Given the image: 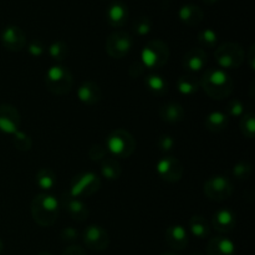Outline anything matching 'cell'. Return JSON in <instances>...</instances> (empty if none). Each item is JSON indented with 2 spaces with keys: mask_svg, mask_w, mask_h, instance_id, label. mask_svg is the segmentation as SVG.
I'll list each match as a JSON object with an SVG mask.
<instances>
[{
  "mask_svg": "<svg viewBox=\"0 0 255 255\" xmlns=\"http://www.w3.org/2000/svg\"><path fill=\"white\" fill-rule=\"evenodd\" d=\"M20 124L21 116L14 105H0V132L14 136L17 131H20Z\"/></svg>",
  "mask_w": 255,
  "mask_h": 255,
  "instance_id": "obj_12",
  "label": "cell"
},
{
  "mask_svg": "<svg viewBox=\"0 0 255 255\" xmlns=\"http://www.w3.org/2000/svg\"><path fill=\"white\" fill-rule=\"evenodd\" d=\"M157 147H158L159 152L167 154L174 149V147H176V139L171 134H162L157 139Z\"/></svg>",
  "mask_w": 255,
  "mask_h": 255,
  "instance_id": "obj_36",
  "label": "cell"
},
{
  "mask_svg": "<svg viewBox=\"0 0 255 255\" xmlns=\"http://www.w3.org/2000/svg\"><path fill=\"white\" fill-rule=\"evenodd\" d=\"M199 86L207 96L213 100H224L233 92L234 82L231 75L222 69H208L199 80Z\"/></svg>",
  "mask_w": 255,
  "mask_h": 255,
  "instance_id": "obj_1",
  "label": "cell"
},
{
  "mask_svg": "<svg viewBox=\"0 0 255 255\" xmlns=\"http://www.w3.org/2000/svg\"><path fill=\"white\" fill-rule=\"evenodd\" d=\"M136 139L128 131L117 128L105 141V148L114 158H128L136 151Z\"/></svg>",
  "mask_w": 255,
  "mask_h": 255,
  "instance_id": "obj_3",
  "label": "cell"
},
{
  "mask_svg": "<svg viewBox=\"0 0 255 255\" xmlns=\"http://www.w3.org/2000/svg\"><path fill=\"white\" fill-rule=\"evenodd\" d=\"M27 52H29L30 56L32 57H40L46 52V46H45L44 42L41 40H32L27 44Z\"/></svg>",
  "mask_w": 255,
  "mask_h": 255,
  "instance_id": "obj_37",
  "label": "cell"
},
{
  "mask_svg": "<svg viewBox=\"0 0 255 255\" xmlns=\"http://www.w3.org/2000/svg\"><path fill=\"white\" fill-rule=\"evenodd\" d=\"M156 172L162 181L167 183H177L183 177L184 169L179 159L176 157L166 156L157 162Z\"/></svg>",
  "mask_w": 255,
  "mask_h": 255,
  "instance_id": "obj_10",
  "label": "cell"
},
{
  "mask_svg": "<svg viewBox=\"0 0 255 255\" xmlns=\"http://www.w3.org/2000/svg\"><path fill=\"white\" fill-rule=\"evenodd\" d=\"M252 173H253V166L248 161L237 162L232 169V176L237 181H247V179L251 178Z\"/></svg>",
  "mask_w": 255,
  "mask_h": 255,
  "instance_id": "obj_31",
  "label": "cell"
},
{
  "mask_svg": "<svg viewBox=\"0 0 255 255\" xmlns=\"http://www.w3.org/2000/svg\"><path fill=\"white\" fill-rule=\"evenodd\" d=\"M87 154H89V158L91 159V161L99 162L106 158L107 151L106 148H105V146H101V144H92V146L90 147L89 153Z\"/></svg>",
  "mask_w": 255,
  "mask_h": 255,
  "instance_id": "obj_38",
  "label": "cell"
},
{
  "mask_svg": "<svg viewBox=\"0 0 255 255\" xmlns=\"http://www.w3.org/2000/svg\"><path fill=\"white\" fill-rule=\"evenodd\" d=\"M161 255H179V254L174 253V252H164V253H162Z\"/></svg>",
  "mask_w": 255,
  "mask_h": 255,
  "instance_id": "obj_44",
  "label": "cell"
},
{
  "mask_svg": "<svg viewBox=\"0 0 255 255\" xmlns=\"http://www.w3.org/2000/svg\"><path fill=\"white\" fill-rule=\"evenodd\" d=\"M61 206L64 207L65 211L69 213L74 221L77 222H85L90 216V209L86 204L82 202V199L74 198V197L69 196V194H64L62 197Z\"/></svg>",
  "mask_w": 255,
  "mask_h": 255,
  "instance_id": "obj_15",
  "label": "cell"
},
{
  "mask_svg": "<svg viewBox=\"0 0 255 255\" xmlns=\"http://www.w3.org/2000/svg\"><path fill=\"white\" fill-rule=\"evenodd\" d=\"M144 70L146 69H144V66L142 65L141 61H134L132 62L131 66H129L128 74L129 76L133 77V79H137V77H139L142 74H143Z\"/></svg>",
  "mask_w": 255,
  "mask_h": 255,
  "instance_id": "obj_40",
  "label": "cell"
},
{
  "mask_svg": "<svg viewBox=\"0 0 255 255\" xmlns=\"http://www.w3.org/2000/svg\"><path fill=\"white\" fill-rule=\"evenodd\" d=\"M203 192L209 201L221 203L231 198L233 193V184L229 181V178L217 174V176L209 177L204 182Z\"/></svg>",
  "mask_w": 255,
  "mask_h": 255,
  "instance_id": "obj_8",
  "label": "cell"
},
{
  "mask_svg": "<svg viewBox=\"0 0 255 255\" xmlns=\"http://www.w3.org/2000/svg\"><path fill=\"white\" fill-rule=\"evenodd\" d=\"M14 138H12V142H14V146L16 147L19 151L27 152L31 149L32 147V139L30 138V136H27L25 132L17 131L16 133L14 134Z\"/></svg>",
  "mask_w": 255,
  "mask_h": 255,
  "instance_id": "obj_34",
  "label": "cell"
},
{
  "mask_svg": "<svg viewBox=\"0 0 255 255\" xmlns=\"http://www.w3.org/2000/svg\"><path fill=\"white\" fill-rule=\"evenodd\" d=\"M229 117L227 116L226 112L222 111H212L208 114L204 120V126L207 131L212 133H221L228 127Z\"/></svg>",
  "mask_w": 255,
  "mask_h": 255,
  "instance_id": "obj_23",
  "label": "cell"
},
{
  "mask_svg": "<svg viewBox=\"0 0 255 255\" xmlns=\"http://www.w3.org/2000/svg\"><path fill=\"white\" fill-rule=\"evenodd\" d=\"M188 228L192 236L198 239H206L211 234V226L208 221L202 216H192L188 222Z\"/></svg>",
  "mask_w": 255,
  "mask_h": 255,
  "instance_id": "obj_25",
  "label": "cell"
},
{
  "mask_svg": "<svg viewBox=\"0 0 255 255\" xmlns=\"http://www.w3.org/2000/svg\"><path fill=\"white\" fill-rule=\"evenodd\" d=\"M246 51L237 42H224L217 47L214 59L222 70H234L243 65Z\"/></svg>",
  "mask_w": 255,
  "mask_h": 255,
  "instance_id": "obj_6",
  "label": "cell"
},
{
  "mask_svg": "<svg viewBox=\"0 0 255 255\" xmlns=\"http://www.w3.org/2000/svg\"><path fill=\"white\" fill-rule=\"evenodd\" d=\"M226 114L228 117H233V119H241V117L246 114L243 102H242L239 99L229 100L228 104H227V107H226Z\"/></svg>",
  "mask_w": 255,
  "mask_h": 255,
  "instance_id": "obj_33",
  "label": "cell"
},
{
  "mask_svg": "<svg viewBox=\"0 0 255 255\" xmlns=\"http://www.w3.org/2000/svg\"><path fill=\"white\" fill-rule=\"evenodd\" d=\"M2 249H4V243H2V241L0 239V254L2 253Z\"/></svg>",
  "mask_w": 255,
  "mask_h": 255,
  "instance_id": "obj_45",
  "label": "cell"
},
{
  "mask_svg": "<svg viewBox=\"0 0 255 255\" xmlns=\"http://www.w3.org/2000/svg\"><path fill=\"white\" fill-rule=\"evenodd\" d=\"M101 188V179L94 172H84L74 177L67 194L74 198H87L94 196Z\"/></svg>",
  "mask_w": 255,
  "mask_h": 255,
  "instance_id": "obj_7",
  "label": "cell"
},
{
  "mask_svg": "<svg viewBox=\"0 0 255 255\" xmlns=\"http://www.w3.org/2000/svg\"><path fill=\"white\" fill-rule=\"evenodd\" d=\"M132 47H133V39L128 32L122 30L110 34L105 44L107 55L116 60L124 59L131 52Z\"/></svg>",
  "mask_w": 255,
  "mask_h": 255,
  "instance_id": "obj_9",
  "label": "cell"
},
{
  "mask_svg": "<svg viewBox=\"0 0 255 255\" xmlns=\"http://www.w3.org/2000/svg\"><path fill=\"white\" fill-rule=\"evenodd\" d=\"M82 241L85 246L95 252H102L107 249L110 244V237L106 229L97 224H91L85 228L82 233Z\"/></svg>",
  "mask_w": 255,
  "mask_h": 255,
  "instance_id": "obj_11",
  "label": "cell"
},
{
  "mask_svg": "<svg viewBox=\"0 0 255 255\" xmlns=\"http://www.w3.org/2000/svg\"><path fill=\"white\" fill-rule=\"evenodd\" d=\"M47 52H49V56L55 61H64L69 56V46L64 41H54L47 47Z\"/></svg>",
  "mask_w": 255,
  "mask_h": 255,
  "instance_id": "obj_30",
  "label": "cell"
},
{
  "mask_svg": "<svg viewBox=\"0 0 255 255\" xmlns=\"http://www.w3.org/2000/svg\"><path fill=\"white\" fill-rule=\"evenodd\" d=\"M133 31L136 32L138 36H146L151 32L152 30V21L149 17L147 16H141L133 22V26H132Z\"/></svg>",
  "mask_w": 255,
  "mask_h": 255,
  "instance_id": "obj_35",
  "label": "cell"
},
{
  "mask_svg": "<svg viewBox=\"0 0 255 255\" xmlns=\"http://www.w3.org/2000/svg\"><path fill=\"white\" fill-rule=\"evenodd\" d=\"M244 60H247V62H248L249 69H251L252 71H254L255 70V45L254 44H252L251 46H249L248 51L246 52V56H244Z\"/></svg>",
  "mask_w": 255,
  "mask_h": 255,
  "instance_id": "obj_41",
  "label": "cell"
},
{
  "mask_svg": "<svg viewBox=\"0 0 255 255\" xmlns=\"http://www.w3.org/2000/svg\"><path fill=\"white\" fill-rule=\"evenodd\" d=\"M169 55V46L163 41V40L154 39L147 42L141 51V60L142 65L144 69L148 70H157L163 67L168 62Z\"/></svg>",
  "mask_w": 255,
  "mask_h": 255,
  "instance_id": "obj_4",
  "label": "cell"
},
{
  "mask_svg": "<svg viewBox=\"0 0 255 255\" xmlns=\"http://www.w3.org/2000/svg\"><path fill=\"white\" fill-rule=\"evenodd\" d=\"M31 217L40 227H51L60 214V203L52 194L40 193L31 202Z\"/></svg>",
  "mask_w": 255,
  "mask_h": 255,
  "instance_id": "obj_2",
  "label": "cell"
},
{
  "mask_svg": "<svg viewBox=\"0 0 255 255\" xmlns=\"http://www.w3.org/2000/svg\"><path fill=\"white\" fill-rule=\"evenodd\" d=\"M35 183H36V186L41 191H45L47 193V192L54 189V187L56 186V173L51 168H46V167L40 168L36 172V174H35Z\"/></svg>",
  "mask_w": 255,
  "mask_h": 255,
  "instance_id": "obj_24",
  "label": "cell"
},
{
  "mask_svg": "<svg viewBox=\"0 0 255 255\" xmlns=\"http://www.w3.org/2000/svg\"><path fill=\"white\" fill-rule=\"evenodd\" d=\"M122 168L120 162L114 157H106L101 161V174L107 181H117L121 177Z\"/></svg>",
  "mask_w": 255,
  "mask_h": 255,
  "instance_id": "obj_27",
  "label": "cell"
},
{
  "mask_svg": "<svg viewBox=\"0 0 255 255\" xmlns=\"http://www.w3.org/2000/svg\"><path fill=\"white\" fill-rule=\"evenodd\" d=\"M239 128H241L242 134L247 138L252 139L255 136V115L253 112H246L243 116L241 117V122H239Z\"/></svg>",
  "mask_w": 255,
  "mask_h": 255,
  "instance_id": "obj_29",
  "label": "cell"
},
{
  "mask_svg": "<svg viewBox=\"0 0 255 255\" xmlns=\"http://www.w3.org/2000/svg\"><path fill=\"white\" fill-rule=\"evenodd\" d=\"M128 16V7L121 1L111 2L107 6L106 11H105V17H106L107 24L111 27H116V29L126 25Z\"/></svg>",
  "mask_w": 255,
  "mask_h": 255,
  "instance_id": "obj_17",
  "label": "cell"
},
{
  "mask_svg": "<svg viewBox=\"0 0 255 255\" xmlns=\"http://www.w3.org/2000/svg\"><path fill=\"white\" fill-rule=\"evenodd\" d=\"M202 1H203L204 4H207V5H213V4H216L218 0H202Z\"/></svg>",
  "mask_w": 255,
  "mask_h": 255,
  "instance_id": "obj_43",
  "label": "cell"
},
{
  "mask_svg": "<svg viewBox=\"0 0 255 255\" xmlns=\"http://www.w3.org/2000/svg\"><path fill=\"white\" fill-rule=\"evenodd\" d=\"M45 85L51 94L62 96L71 91L74 79L67 67L62 65H52L45 74Z\"/></svg>",
  "mask_w": 255,
  "mask_h": 255,
  "instance_id": "obj_5",
  "label": "cell"
},
{
  "mask_svg": "<svg viewBox=\"0 0 255 255\" xmlns=\"http://www.w3.org/2000/svg\"><path fill=\"white\" fill-rule=\"evenodd\" d=\"M144 85L147 90L157 96H162L168 92V82L163 76L158 74H149L144 79Z\"/></svg>",
  "mask_w": 255,
  "mask_h": 255,
  "instance_id": "obj_26",
  "label": "cell"
},
{
  "mask_svg": "<svg viewBox=\"0 0 255 255\" xmlns=\"http://www.w3.org/2000/svg\"><path fill=\"white\" fill-rule=\"evenodd\" d=\"M236 244L224 236H217L207 244V255H236Z\"/></svg>",
  "mask_w": 255,
  "mask_h": 255,
  "instance_id": "obj_20",
  "label": "cell"
},
{
  "mask_svg": "<svg viewBox=\"0 0 255 255\" xmlns=\"http://www.w3.org/2000/svg\"><path fill=\"white\" fill-rule=\"evenodd\" d=\"M199 81L193 75H182L177 80V90L184 96H192L199 90Z\"/></svg>",
  "mask_w": 255,
  "mask_h": 255,
  "instance_id": "obj_28",
  "label": "cell"
},
{
  "mask_svg": "<svg viewBox=\"0 0 255 255\" xmlns=\"http://www.w3.org/2000/svg\"><path fill=\"white\" fill-rule=\"evenodd\" d=\"M212 226L221 234L231 233L237 226L236 212L228 207L219 208L218 211L214 212L213 218H212Z\"/></svg>",
  "mask_w": 255,
  "mask_h": 255,
  "instance_id": "obj_14",
  "label": "cell"
},
{
  "mask_svg": "<svg viewBox=\"0 0 255 255\" xmlns=\"http://www.w3.org/2000/svg\"><path fill=\"white\" fill-rule=\"evenodd\" d=\"M76 94L80 102H82L84 105H87V106L99 104L102 97L101 87L99 86V84L92 81V80H86V81L82 82L77 87Z\"/></svg>",
  "mask_w": 255,
  "mask_h": 255,
  "instance_id": "obj_16",
  "label": "cell"
},
{
  "mask_svg": "<svg viewBox=\"0 0 255 255\" xmlns=\"http://www.w3.org/2000/svg\"><path fill=\"white\" fill-rule=\"evenodd\" d=\"M178 17L184 25L189 27H194L199 25L203 20V10L193 4H184L179 7Z\"/></svg>",
  "mask_w": 255,
  "mask_h": 255,
  "instance_id": "obj_21",
  "label": "cell"
},
{
  "mask_svg": "<svg viewBox=\"0 0 255 255\" xmlns=\"http://www.w3.org/2000/svg\"><path fill=\"white\" fill-rule=\"evenodd\" d=\"M189 255H204V254L201 253V252H193V253H191Z\"/></svg>",
  "mask_w": 255,
  "mask_h": 255,
  "instance_id": "obj_47",
  "label": "cell"
},
{
  "mask_svg": "<svg viewBox=\"0 0 255 255\" xmlns=\"http://www.w3.org/2000/svg\"><path fill=\"white\" fill-rule=\"evenodd\" d=\"M198 42L204 49H213V47L217 46V42H218V35L214 30L204 29L199 31Z\"/></svg>",
  "mask_w": 255,
  "mask_h": 255,
  "instance_id": "obj_32",
  "label": "cell"
},
{
  "mask_svg": "<svg viewBox=\"0 0 255 255\" xmlns=\"http://www.w3.org/2000/svg\"><path fill=\"white\" fill-rule=\"evenodd\" d=\"M1 44L7 51L20 52L26 46V35L16 25H9L2 30L0 35Z\"/></svg>",
  "mask_w": 255,
  "mask_h": 255,
  "instance_id": "obj_13",
  "label": "cell"
},
{
  "mask_svg": "<svg viewBox=\"0 0 255 255\" xmlns=\"http://www.w3.org/2000/svg\"><path fill=\"white\" fill-rule=\"evenodd\" d=\"M37 255H52V254L50 253V252H40V253Z\"/></svg>",
  "mask_w": 255,
  "mask_h": 255,
  "instance_id": "obj_46",
  "label": "cell"
},
{
  "mask_svg": "<svg viewBox=\"0 0 255 255\" xmlns=\"http://www.w3.org/2000/svg\"><path fill=\"white\" fill-rule=\"evenodd\" d=\"M61 255H87L85 249L82 247L76 246V244H72V246L67 247Z\"/></svg>",
  "mask_w": 255,
  "mask_h": 255,
  "instance_id": "obj_42",
  "label": "cell"
},
{
  "mask_svg": "<svg viewBox=\"0 0 255 255\" xmlns=\"http://www.w3.org/2000/svg\"><path fill=\"white\" fill-rule=\"evenodd\" d=\"M159 116L164 122L168 124H178L183 121L186 117V111L183 106L178 102H167L163 104L159 109Z\"/></svg>",
  "mask_w": 255,
  "mask_h": 255,
  "instance_id": "obj_22",
  "label": "cell"
},
{
  "mask_svg": "<svg viewBox=\"0 0 255 255\" xmlns=\"http://www.w3.org/2000/svg\"><path fill=\"white\" fill-rule=\"evenodd\" d=\"M207 62H208V55L203 49H191L184 55L182 66L191 74H196L206 67Z\"/></svg>",
  "mask_w": 255,
  "mask_h": 255,
  "instance_id": "obj_18",
  "label": "cell"
},
{
  "mask_svg": "<svg viewBox=\"0 0 255 255\" xmlns=\"http://www.w3.org/2000/svg\"><path fill=\"white\" fill-rule=\"evenodd\" d=\"M60 238L61 241L67 242V243H74L79 238V232L74 227H66L60 232Z\"/></svg>",
  "mask_w": 255,
  "mask_h": 255,
  "instance_id": "obj_39",
  "label": "cell"
},
{
  "mask_svg": "<svg viewBox=\"0 0 255 255\" xmlns=\"http://www.w3.org/2000/svg\"><path fill=\"white\" fill-rule=\"evenodd\" d=\"M188 233L181 224H172L166 231V243L174 251H183L188 246Z\"/></svg>",
  "mask_w": 255,
  "mask_h": 255,
  "instance_id": "obj_19",
  "label": "cell"
}]
</instances>
